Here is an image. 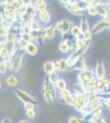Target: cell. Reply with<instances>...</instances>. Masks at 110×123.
Returning a JSON list of instances; mask_svg holds the SVG:
<instances>
[{
	"instance_id": "26",
	"label": "cell",
	"mask_w": 110,
	"mask_h": 123,
	"mask_svg": "<svg viewBox=\"0 0 110 123\" xmlns=\"http://www.w3.org/2000/svg\"><path fill=\"white\" fill-rule=\"evenodd\" d=\"M24 108H25L26 111L33 110L35 108V105L32 104H30V103H26V104H24Z\"/></svg>"
},
{
	"instance_id": "19",
	"label": "cell",
	"mask_w": 110,
	"mask_h": 123,
	"mask_svg": "<svg viewBox=\"0 0 110 123\" xmlns=\"http://www.w3.org/2000/svg\"><path fill=\"white\" fill-rule=\"evenodd\" d=\"M69 71L67 59H61V60H59V71Z\"/></svg>"
},
{
	"instance_id": "3",
	"label": "cell",
	"mask_w": 110,
	"mask_h": 123,
	"mask_svg": "<svg viewBox=\"0 0 110 123\" xmlns=\"http://www.w3.org/2000/svg\"><path fill=\"white\" fill-rule=\"evenodd\" d=\"M15 94L17 95V97L18 98V99L22 102L23 104H26V103H30V104H32L34 105L38 104L37 100L35 98L31 95L30 94H28L26 91H23L20 89H17L15 90Z\"/></svg>"
},
{
	"instance_id": "13",
	"label": "cell",
	"mask_w": 110,
	"mask_h": 123,
	"mask_svg": "<svg viewBox=\"0 0 110 123\" xmlns=\"http://www.w3.org/2000/svg\"><path fill=\"white\" fill-rule=\"evenodd\" d=\"M71 35L75 39H79L80 37L82 35V32H81V30L80 28V26L78 25H72L70 31Z\"/></svg>"
},
{
	"instance_id": "15",
	"label": "cell",
	"mask_w": 110,
	"mask_h": 123,
	"mask_svg": "<svg viewBox=\"0 0 110 123\" xmlns=\"http://www.w3.org/2000/svg\"><path fill=\"white\" fill-rule=\"evenodd\" d=\"M58 50L61 52L62 53H69L70 51V48H69V45L67 44V41L66 40H63L59 43L58 44Z\"/></svg>"
},
{
	"instance_id": "30",
	"label": "cell",
	"mask_w": 110,
	"mask_h": 123,
	"mask_svg": "<svg viewBox=\"0 0 110 123\" xmlns=\"http://www.w3.org/2000/svg\"><path fill=\"white\" fill-rule=\"evenodd\" d=\"M104 103H105V105L109 108V110H110V99H109L108 101H106V102H104Z\"/></svg>"
},
{
	"instance_id": "22",
	"label": "cell",
	"mask_w": 110,
	"mask_h": 123,
	"mask_svg": "<svg viewBox=\"0 0 110 123\" xmlns=\"http://www.w3.org/2000/svg\"><path fill=\"white\" fill-rule=\"evenodd\" d=\"M48 76V78H49V80H50L52 83H53V84H55L56 81L59 79L58 71H54L53 73H52V74L49 75V76Z\"/></svg>"
},
{
	"instance_id": "8",
	"label": "cell",
	"mask_w": 110,
	"mask_h": 123,
	"mask_svg": "<svg viewBox=\"0 0 110 123\" xmlns=\"http://www.w3.org/2000/svg\"><path fill=\"white\" fill-rule=\"evenodd\" d=\"M39 14V20L41 23L43 24H49L51 21V15L49 12L47 8H45L43 10L38 12Z\"/></svg>"
},
{
	"instance_id": "28",
	"label": "cell",
	"mask_w": 110,
	"mask_h": 123,
	"mask_svg": "<svg viewBox=\"0 0 110 123\" xmlns=\"http://www.w3.org/2000/svg\"><path fill=\"white\" fill-rule=\"evenodd\" d=\"M81 123H94L93 122L90 120H84V119H81Z\"/></svg>"
},
{
	"instance_id": "7",
	"label": "cell",
	"mask_w": 110,
	"mask_h": 123,
	"mask_svg": "<svg viewBox=\"0 0 110 123\" xmlns=\"http://www.w3.org/2000/svg\"><path fill=\"white\" fill-rule=\"evenodd\" d=\"M95 76H96L97 79H99L101 77L105 76V67H104V64L103 61L101 59L98 60L96 66H95Z\"/></svg>"
},
{
	"instance_id": "29",
	"label": "cell",
	"mask_w": 110,
	"mask_h": 123,
	"mask_svg": "<svg viewBox=\"0 0 110 123\" xmlns=\"http://www.w3.org/2000/svg\"><path fill=\"white\" fill-rule=\"evenodd\" d=\"M18 123H31L30 122L29 120H27V119H23V120H21Z\"/></svg>"
},
{
	"instance_id": "32",
	"label": "cell",
	"mask_w": 110,
	"mask_h": 123,
	"mask_svg": "<svg viewBox=\"0 0 110 123\" xmlns=\"http://www.w3.org/2000/svg\"><path fill=\"white\" fill-rule=\"evenodd\" d=\"M1 87H2V81L0 80V89H1Z\"/></svg>"
},
{
	"instance_id": "1",
	"label": "cell",
	"mask_w": 110,
	"mask_h": 123,
	"mask_svg": "<svg viewBox=\"0 0 110 123\" xmlns=\"http://www.w3.org/2000/svg\"><path fill=\"white\" fill-rule=\"evenodd\" d=\"M43 95L45 100L49 104L53 102V99L57 97V89L55 87V85L49 80L48 76H46L44 80Z\"/></svg>"
},
{
	"instance_id": "10",
	"label": "cell",
	"mask_w": 110,
	"mask_h": 123,
	"mask_svg": "<svg viewBox=\"0 0 110 123\" xmlns=\"http://www.w3.org/2000/svg\"><path fill=\"white\" fill-rule=\"evenodd\" d=\"M56 30L53 25H49V26L45 27V39H53L55 38Z\"/></svg>"
},
{
	"instance_id": "6",
	"label": "cell",
	"mask_w": 110,
	"mask_h": 123,
	"mask_svg": "<svg viewBox=\"0 0 110 123\" xmlns=\"http://www.w3.org/2000/svg\"><path fill=\"white\" fill-rule=\"evenodd\" d=\"M66 8L68 10V11L71 13V14L78 16V17H81V16H83L84 13H85V11L81 10V8H80L79 6L77 5V1L71 2V3H70V4L67 6Z\"/></svg>"
},
{
	"instance_id": "11",
	"label": "cell",
	"mask_w": 110,
	"mask_h": 123,
	"mask_svg": "<svg viewBox=\"0 0 110 123\" xmlns=\"http://www.w3.org/2000/svg\"><path fill=\"white\" fill-rule=\"evenodd\" d=\"M43 69L45 71V72L47 74V76L53 73L55 71V67H54V62L51 61H47L44 63L43 65Z\"/></svg>"
},
{
	"instance_id": "25",
	"label": "cell",
	"mask_w": 110,
	"mask_h": 123,
	"mask_svg": "<svg viewBox=\"0 0 110 123\" xmlns=\"http://www.w3.org/2000/svg\"><path fill=\"white\" fill-rule=\"evenodd\" d=\"M68 123H81V119L77 117L72 116L68 119Z\"/></svg>"
},
{
	"instance_id": "5",
	"label": "cell",
	"mask_w": 110,
	"mask_h": 123,
	"mask_svg": "<svg viewBox=\"0 0 110 123\" xmlns=\"http://www.w3.org/2000/svg\"><path fill=\"white\" fill-rule=\"evenodd\" d=\"M22 59H23V52H19L13 58V67L12 71L14 72H17L20 70L22 64Z\"/></svg>"
},
{
	"instance_id": "14",
	"label": "cell",
	"mask_w": 110,
	"mask_h": 123,
	"mask_svg": "<svg viewBox=\"0 0 110 123\" xmlns=\"http://www.w3.org/2000/svg\"><path fill=\"white\" fill-rule=\"evenodd\" d=\"M80 28L81 30V32L82 34L85 33V32H88L90 31V24H89V21L88 20L85 18V17H82L81 20V24H80Z\"/></svg>"
},
{
	"instance_id": "21",
	"label": "cell",
	"mask_w": 110,
	"mask_h": 123,
	"mask_svg": "<svg viewBox=\"0 0 110 123\" xmlns=\"http://www.w3.org/2000/svg\"><path fill=\"white\" fill-rule=\"evenodd\" d=\"M8 33H9V29L6 28V27L3 26V25H0V38L4 39Z\"/></svg>"
},
{
	"instance_id": "27",
	"label": "cell",
	"mask_w": 110,
	"mask_h": 123,
	"mask_svg": "<svg viewBox=\"0 0 110 123\" xmlns=\"http://www.w3.org/2000/svg\"><path fill=\"white\" fill-rule=\"evenodd\" d=\"M0 123H12V122L8 117H4L0 122Z\"/></svg>"
},
{
	"instance_id": "24",
	"label": "cell",
	"mask_w": 110,
	"mask_h": 123,
	"mask_svg": "<svg viewBox=\"0 0 110 123\" xmlns=\"http://www.w3.org/2000/svg\"><path fill=\"white\" fill-rule=\"evenodd\" d=\"M7 70L8 69L5 65V63L3 62H0V74H5Z\"/></svg>"
},
{
	"instance_id": "23",
	"label": "cell",
	"mask_w": 110,
	"mask_h": 123,
	"mask_svg": "<svg viewBox=\"0 0 110 123\" xmlns=\"http://www.w3.org/2000/svg\"><path fill=\"white\" fill-rule=\"evenodd\" d=\"M26 115L29 119H33L35 117V109L33 110H27L26 111Z\"/></svg>"
},
{
	"instance_id": "16",
	"label": "cell",
	"mask_w": 110,
	"mask_h": 123,
	"mask_svg": "<svg viewBox=\"0 0 110 123\" xmlns=\"http://www.w3.org/2000/svg\"><path fill=\"white\" fill-rule=\"evenodd\" d=\"M6 82L7 84L11 87H15L17 86L18 84V80L16 77L15 75H10L9 76H7V78L6 79Z\"/></svg>"
},
{
	"instance_id": "18",
	"label": "cell",
	"mask_w": 110,
	"mask_h": 123,
	"mask_svg": "<svg viewBox=\"0 0 110 123\" xmlns=\"http://www.w3.org/2000/svg\"><path fill=\"white\" fill-rule=\"evenodd\" d=\"M34 5H35V8H36V10L38 12L40 11V10L45 9V8H47V3H46V2L41 1V0L35 1V3H34Z\"/></svg>"
},
{
	"instance_id": "2",
	"label": "cell",
	"mask_w": 110,
	"mask_h": 123,
	"mask_svg": "<svg viewBox=\"0 0 110 123\" xmlns=\"http://www.w3.org/2000/svg\"><path fill=\"white\" fill-rule=\"evenodd\" d=\"M87 105L86 99H85V95L81 94V93L76 92L73 94V101H72V106L79 111L80 112L82 111V109Z\"/></svg>"
},
{
	"instance_id": "9",
	"label": "cell",
	"mask_w": 110,
	"mask_h": 123,
	"mask_svg": "<svg viewBox=\"0 0 110 123\" xmlns=\"http://www.w3.org/2000/svg\"><path fill=\"white\" fill-rule=\"evenodd\" d=\"M108 27H109V24L103 20V21H100L96 24H95V25H94L91 30V32L92 34H98L101 32V31H103L106 28H108Z\"/></svg>"
},
{
	"instance_id": "33",
	"label": "cell",
	"mask_w": 110,
	"mask_h": 123,
	"mask_svg": "<svg viewBox=\"0 0 110 123\" xmlns=\"http://www.w3.org/2000/svg\"><path fill=\"white\" fill-rule=\"evenodd\" d=\"M58 123H61V122H58Z\"/></svg>"
},
{
	"instance_id": "12",
	"label": "cell",
	"mask_w": 110,
	"mask_h": 123,
	"mask_svg": "<svg viewBox=\"0 0 110 123\" xmlns=\"http://www.w3.org/2000/svg\"><path fill=\"white\" fill-rule=\"evenodd\" d=\"M25 51L28 55H30V56H31V57H34L37 54L38 48L33 42H30V43H28Z\"/></svg>"
},
{
	"instance_id": "17",
	"label": "cell",
	"mask_w": 110,
	"mask_h": 123,
	"mask_svg": "<svg viewBox=\"0 0 110 123\" xmlns=\"http://www.w3.org/2000/svg\"><path fill=\"white\" fill-rule=\"evenodd\" d=\"M55 87L57 90H58V91H61V90H63L65 89H67V82L64 79H62V78H59L58 80L56 81L55 83Z\"/></svg>"
},
{
	"instance_id": "31",
	"label": "cell",
	"mask_w": 110,
	"mask_h": 123,
	"mask_svg": "<svg viewBox=\"0 0 110 123\" xmlns=\"http://www.w3.org/2000/svg\"><path fill=\"white\" fill-rule=\"evenodd\" d=\"M3 15L0 13V25H2V22H3Z\"/></svg>"
},
{
	"instance_id": "20",
	"label": "cell",
	"mask_w": 110,
	"mask_h": 123,
	"mask_svg": "<svg viewBox=\"0 0 110 123\" xmlns=\"http://www.w3.org/2000/svg\"><path fill=\"white\" fill-rule=\"evenodd\" d=\"M88 14L91 17H95L96 15H98V10L96 6H91V7H88V9L86 10Z\"/></svg>"
},
{
	"instance_id": "4",
	"label": "cell",
	"mask_w": 110,
	"mask_h": 123,
	"mask_svg": "<svg viewBox=\"0 0 110 123\" xmlns=\"http://www.w3.org/2000/svg\"><path fill=\"white\" fill-rule=\"evenodd\" d=\"M59 95L62 100L67 105H71L72 106L73 101V94L68 89H65L63 90L59 91Z\"/></svg>"
}]
</instances>
